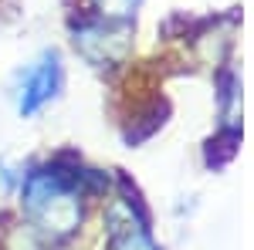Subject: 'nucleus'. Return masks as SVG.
<instances>
[{
	"instance_id": "nucleus-1",
	"label": "nucleus",
	"mask_w": 254,
	"mask_h": 250,
	"mask_svg": "<svg viewBox=\"0 0 254 250\" xmlns=\"http://www.w3.org/2000/svg\"><path fill=\"white\" fill-rule=\"evenodd\" d=\"M27 206L38 213L44 223H51L48 230H58V233L71 230L75 220H78L75 196L64 193V186L58 179H51V176H38V179L27 183Z\"/></svg>"
},
{
	"instance_id": "nucleus-2",
	"label": "nucleus",
	"mask_w": 254,
	"mask_h": 250,
	"mask_svg": "<svg viewBox=\"0 0 254 250\" xmlns=\"http://www.w3.org/2000/svg\"><path fill=\"white\" fill-rule=\"evenodd\" d=\"M55 88H58V64H55V58H44L38 68L27 75V81H24L20 112H24V115H34L41 105L55 95Z\"/></svg>"
}]
</instances>
